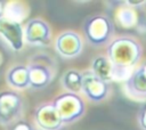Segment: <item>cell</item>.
<instances>
[{
	"mask_svg": "<svg viewBox=\"0 0 146 130\" xmlns=\"http://www.w3.org/2000/svg\"><path fill=\"white\" fill-rule=\"evenodd\" d=\"M143 55L139 42L131 36L113 39L106 49V57L113 65L114 81H125Z\"/></svg>",
	"mask_w": 146,
	"mask_h": 130,
	"instance_id": "cell-1",
	"label": "cell"
},
{
	"mask_svg": "<svg viewBox=\"0 0 146 130\" xmlns=\"http://www.w3.org/2000/svg\"><path fill=\"white\" fill-rule=\"evenodd\" d=\"M30 87L35 90L46 88L55 78L57 71L56 60L46 52H39L31 57L26 65Z\"/></svg>",
	"mask_w": 146,
	"mask_h": 130,
	"instance_id": "cell-2",
	"label": "cell"
},
{
	"mask_svg": "<svg viewBox=\"0 0 146 130\" xmlns=\"http://www.w3.org/2000/svg\"><path fill=\"white\" fill-rule=\"evenodd\" d=\"M87 42L92 47H104L113 40L115 26L105 15L97 14L88 17L82 26Z\"/></svg>",
	"mask_w": 146,
	"mask_h": 130,
	"instance_id": "cell-3",
	"label": "cell"
},
{
	"mask_svg": "<svg viewBox=\"0 0 146 130\" xmlns=\"http://www.w3.org/2000/svg\"><path fill=\"white\" fill-rule=\"evenodd\" d=\"M51 104L56 108L65 125L80 120L86 112L84 100L81 98L80 95L76 94H60L54 98Z\"/></svg>",
	"mask_w": 146,
	"mask_h": 130,
	"instance_id": "cell-4",
	"label": "cell"
},
{
	"mask_svg": "<svg viewBox=\"0 0 146 130\" xmlns=\"http://www.w3.org/2000/svg\"><path fill=\"white\" fill-rule=\"evenodd\" d=\"M24 113V99L15 90L0 91V125L8 127L22 120Z\"/></svg>",
	"mask_w": 146,
	"mask_h": 130,
	"instance_id": "cell-5",
	"label": "cell"
},
{
	"mask_svg": "<svg viewBox=\"0 0 146 130\" xmlns=\"http://www.w3.org/2000/svg\"><path fill=\"white\" fill-rule=\"evenodd\" d=\"M24 42L34 47H47L51 42L50 25L41 18L30 19L23 29Z\"/></svg>",
	"mask_w": 146,
	"mask_h": 130,
	"instance_id": "cell-6",
	"label": "cell"
},
{
	"mask_svg": "<svg viewBox=\"0 0 146 130\" xmlns=\"http://www.w3.org/2000/svg\"><path fill=\"white\" fill-rule=\"evenodd\" d=\"M33 121L39 130H60L65 127L51 103L38 105L33 114Z\"/></svg>",
	"mask_w": 146,
	"mask_h": 130,
	"instance_id": "cell-7",
	"label": "cell"
},
{
	"mask_svg": "<svg viewBox=\"0 0 146 130\" xmlns=\"http://www.w3.org/2000/svg\"><path fill=\"white\" fill-rule=\"evenodd\" d=\"M88 100L100 103L105 100L110 94V83L97 78L91 71L82 73V91Z\"/></svg>",
	"mask_w": 146,
	"mask_h": 130,
	"instance_id": "cell-8",
	"label": "cell"
},
{
	"mask_svg": "<svg viewBox=\"0 0 146 130\" xmlns=\"http://www.w3.org/2000/svg\"><path fill=\"white\" fill-rule=\"evenodd\" d=\"M83 48V41L74 31H64L56 38L55 49L64 58L78 57Z\"/></svg>",
	"mask_w": 146,
	"mask_h": 130,
	"instance_id": "cell-9",
	"label": "cell"
},
{
	"mask_svg": "<svg viewBox=\"0 0 146 130\" xmlns=\"http://www.w3.org/2000/svg\"><path fill=\"white\" fill-rule=\"evenodd\" d=\"M121 6L114 13V21L117 25L125 30H141L146 23V17L143 16L141 9H135L125 6L122 1Z\"/></svg>",
	"mask_w": 146,
	"mask_h": 130,
	"instance_id": "cell-10",
	"label": "cell"
},
{
	"mask_svg": "<svg viewBox=\"0 0 146 130\" xmlns=\"http://www.w3.org/2000/svg\"><path fill=\"white\" fill-rule=\"evenodd\" d=\"M125 94L135 100H146V62L143 63L124 81Z\"/></svg>",
	"mask_w": 146,
	"mask_h": 130,
	"instance_id": "cell-11",
	"label": "cell"
},
{
	"mask_svg": "<svg viewBox=\"0 0 146 130\" xmlns=\"http://www.w3.org/2000/svg\"><path fill=\"white\" fill-rule=\"evenodd\" d=\"M0 36L15 51H21L24 46V33L22 24L0 19Z\"/></svg>",
	"mask_w": 146,
	"mask_h": 130,
	"instance_id": "cell-12",
	"label": "cell"
},
{
	"mask_svg": "<svg viewBox=\"0 0 146 130\" xmlns=\"http://www.w3.org/2000/svg\"><path fill=\"white\" fill-rule=\"evenodd\" d=\"M6 81L8 86L15 90H23L30 87L29 72L26 65H14L11 66L7 74Z\"/></svg>",
	"mask_w": 146,
	"mask_h": 130,
	"instance_id": "cell-13",
	"label": "cell"
},
{
	"mask_svg": "<svg viewBox=\"0 0 146 130\" xmlns=\"http://www.w3.org/2000/svg\"><path fill=\"white\" fill-rule=\"evenodd\" d=\"M29 15V7L21 1H8L5 2L3 19L17 24H22Z\"/></svg>",
	"mask_w": 146,
	"mask_h": 130,
	"instance_id": "cell-14",
	"label": "cell"
},
{
	"mask_svg": "<svg viewBox=\"0 0 146 130\" xmlns=\"http://www.w3.org/2000/svg\"><path fill=\"white\" fill-rule=\"evenodd\" d=\"M97 78L100 80L111 83L114 81V75H113V65L111 64L110 59L103 55L97 56L92 59L91 63V70H90Z\"/></svg>",
	"mask_w": 146,
	"mask_h": 130,
	"instance_id": "cell-15",
	"label": "cell"
},
{
	"mask_svg": "<svg viewBox=\"0 0 146 130\" xmlns=\"http://www.w3.org/2000/svg\"><path fill=\"white\" fill-rule=\"evenodd\" d=\"M60 84L66 92L79 95L82 91V73L75 68L65 71L60 78Z\"/></svg>",
	"mask_w": 146,
	"mask_h": 130,
	"instance_id": "cell-16",
	"label": "cell"
},
{
	"mask_svg": "<svg viewBox=\"0 0 146 130\" xmlns=\"http://www.w3.org/2000/svg\"><path fill=\"white\" fill-rule=\"evenodd\" d=\"M6 128V130H35V128L25 120H18Z\"/></svg>",
	"mask_w": 146,
	"mask_h": 130,
	"instance_id": "cell-17",
	"label": "cell"
},
{
	"mask_svg": "<svg viewBox=\"0 0 146 130\" xmlns=\"http://www.w3.org/2000/svg\"><path fill=\"white\" fill-rule=\"evenodd\" d=\"M137 122H138V125L141 130H146V103L138 111Z\"/></svg>",
	"mask_w": 146,
	"mask_h": 130,
	"instance_id": "cell-18",
	"label": "cell"
},
{
	"mask_svg": "<svg viewBox=\"0 0 146 130\" xmlns=\"http://www.w3.org/2000/svg\"><path fill=\"white\" fill-rule=\"evenodd\" d=\"M122 2L125 6L135 9H143L146 6V0H124Z\"/></svg>",
	"mask_w": 146,
	"mask_h": 130,
	"instance_id": "cell-19",
	"label": "cell"
},
{
	"mask_svg": "<svg viewBox=\"0 0 146 130\" xmlns=\"http://www.w3.org/2000/svg\"><path fill=\"white\" fill-rule=\"evenodd\" d=\"M3 9H5V2L0 0V19L3 17Z\"/></svg>",
	"mask_w": 146,
	"mask_h": 130,
	"instance_id": "cell-20",
	"label": "cell"
},
{
	"mask_svg": "<svg viewBox=\"0 0 146 130\" xmlns=\"http://www.w3.org/2000/svg\"><path fill=\"white\" fill-rule=\"evenodd\" d=\"M1 63H2V55L0 54V65H1Z\"/></svg>",
	"mask_w": 146,
	"mask_h": 130,
	"instance_id": "cell-21",
	"label": "cell"
}]
</instances>
